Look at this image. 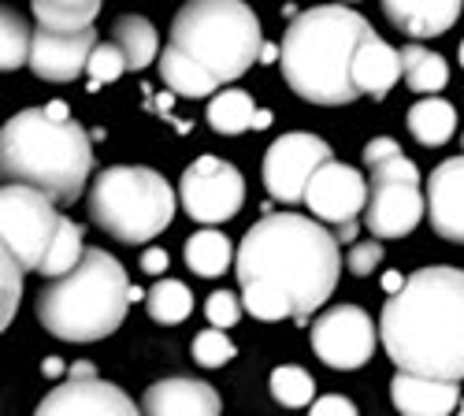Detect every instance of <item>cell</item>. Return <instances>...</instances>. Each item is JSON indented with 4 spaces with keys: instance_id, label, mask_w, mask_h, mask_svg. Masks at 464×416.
I'll return each mask as SVG.
<instances>
[{
    "instance_id": "6da1fadb",
    "label": "cell",
    "mask_w": 464,
    "mask_h": 416,
    "mask_svg": "<svg viewBox=\"0 0 464 416\" xmlns=\"http://www.w3.org/2000/svg\"><path fill=\"white\" fill-rule=\"evenodd\" d=\"M379 338L398 372L423 380H464V272L450 264L412 272L386 297Z\"/></svg>"
},
{
    "instance_id": "7a4b0ae2",
    "label": "cell",
    "mask_w": 464,
    "mask_h": 416,
    "mask_svg": "<svg viewBox=\"0 0 464 416\" xmlns=\"http://www.w3.org/2000/svg\"><path fill=\"white\" fill-rule=\"evenodd\" d=\"M235 272L242 286H272L290 305V320L308 324V316L324 309L338 286L342 253L338 238L320 219L297 212H272L246 231L235 253Z\"/></svg>"
},
{
    "instance_id": "3957f363",
    "label": "cell",
    "mask_w": 464,
    "mask_h": 416,
    "mask_svg": "<svg viewBox=\"0 0 464 416\" xmlns=\"http://www.w3.org/2000/svg\"><path fill=\"white\" fill-rule=\"evenodd\" d=\"M372 23L345 8V5H320L301 12L279 45V67L286 86L308 104H353L361 93L353 86V56L364 37H372Z\"/></svg>"
},
{
    "instance_id": "277c9868",
    "label": "cell",
    "mask_w": 464,
    "mask_h": 416,
    "mask_svg": "<svg viewBox=\"0 0 464 416\" xmlns=\"http://www.w3.org/2000/svg\"><path fill=\"white\" fill-rule=\"evenodd\" d=\"M93 171L90 134L74 120H49L45 108H26L0 127V179L30 186L49 201L71 205L82 198Z\"/></svg>"
},
{
    "instance_id": "5b68a950",
    "label": "cell",
    "mask_w": 464,
    "mask_h": 416,
    "mask_svg": "<svg viewBox=\"0 0 464 416\" xmlns=\"http://www.w3.org/2000/svg\"><path fill=\"white\" fill-rule=\"evenodd\" d=\"M130 309V279L104 249H86L82 260L37 297V320L63 343H101Z\"/></svg>"
},
{
    "instance_id": "8992f818",
    "label": "cell",
    "mask_w": 464,
    "mask_h": 416,
    "mask_svg": "<svg viewBox=\"0 0 464 416\" xmlns=\"http://www.w3.org/2000/svg\"><path fill=\"white\" fill-rule=\"evenodd\" d=\"M168 45L216 86H227L256 63L264 30L246 0H186L171 23Z\"/></svg>"
},
{
    "instance_id": "52a82bcc",
    "label": "cell",
    "mask_w": 464,
    "mask_h": 416,
    "mask_svg": "<svg viewBox=\"0 0 464 416\" xmlns=\"http://www.w3.org/2000/svg\"><path fill=\"white\" fill-rule=\"evenodd\" d=\"M90 219L123 246H145L175 219V190L152 168L115 164L90 186Z\"/></svg>"
},
{
    "instance_id": "ba28073f",
    "label": "cell",
    "mask_w": 464,
    "mask_h": 416,
    "mask_svg": "<svg viewBox=\"0 0 464 416\" xmlns=\"http://www.w3.org/2000/svg\"><path fill=\"white\" fill-rule=\"evenodd\" d=\"M368 205H364V223L375 242L386 238H405L412 235L423 219V194H420V168L398 153L368 168Z\"/></svg>"
},
{
    "instance_id": "9c48e42d",
    "label": "cell",
    "mask_w": 464,
    "mask_h": 416,
    "mask_svg": "<svg viewBox=\"0 0 464 416\" xmlns=\"http://www.w3.org/2000/svg\"><path fill=\"white\" fill-rule=\"evenodd\" d=\"M60 227V212L30 186H0V246L23 272L42 268V256Z\"/></svg>"
},
{
    "instance_id": "30bf717a",
    "label": "cell",
    "mask_w": 464,
    "mask_h": 416,
    "mask_svg": "<svg viewBox=\"0 0 464 416\" xmlns=\"http://www.w3.org/2000/svg\"><path fill=\"white\" fill-rule=\"evenodd\" d=\"M179 198L189 219H198L205 227L235 219L242 201H246V179L235 164H227L219 157H198L179 182Z\"/></svg>"
},
{
    "instance_id": "8fae6325",
    "label": "cell",
    "mask_w": 464,
    "mask_h": 416,
    "mask_svg": "<svg viewBox=\"0 0 464 416\" xmlns=\"http://www.w3.org/2000/svg\"><path fill=\"white\" fill-rule=\"evenodd\" d=\"M331 157V145L308 131H290L272 141V149L264 153V186L267 194L283 205H301L308 179L316 175Z\"/></svg>"
},
{
    "instance_id": "7c38bea8",
    "label": "cell",
    "mask_w": 464,
    "mask_h": 416,
    "mask_svg": "<svg viewBox=\"0 0 464 416\" xmlns=\"http://www.w3.org/2000/svg\"><path fill=\"white\" fill-rule=\"evenodd\" d=\"M313 350L327 368H364L375 353V324L357 305H334L313 324Z\"/></svg>"
},
{
    "instance_id": "4fadbf2b",
    "label": "cell",
    "mask_w": 464,
    "mask_h": 416,
    "mask_svg": "<svg viewBox=\"0 0 464 416\" xmlns=\"http://www.w3.org/2000/svg\"><path fill=\"white\" fill-rule=\"evenodd\" d=\"M301 201L308 205V212L316 219H324L331 227L357 223L364 216V205H368V179L353 164L327 160L324 168H316L313 179H308Z\"/></svg>"
},
{
    "instance_id": "5bb4252c",
    "label": "cell",
    "mask_w": 464,
    "mask_h": 416,
    "mask_svg": "<svg viewBox=\"0 0 464 416\" xmlns=\"http://www.w3.org/2000/svg\"><path fill=\"white\" fill-rule=\"evenodd\" d=\"M97 45V30H45L30 34V71L45 82H74L86 71V60Z\"/></svg>"
},
{
    "instance_id": "9a60e30c",
    "label": "cell",
    "mask_w": 464,
    "mask_h": 416,
    "mask_svg": "<svg viewBox=\"0 0 464 416\" xmlns=\"http://www.w3.org/2000/svg\"><path fill=\"white\" fill-rule=\"evenodd\" d=\"M34 416H141V409L108 380H67L53 387Z\"/></svg>"
},
{
    "instance_id": "2e32d148",
    "label": "cell",
    "mask_w": 464,
    "mask_h": 416,
    "mask_svg": "<svg viewBox=\"0 0 464 416\" xmlns=\"http://www.w3.org/2000/svg\"><path fill=\"white\" fill-rule=\"evenodd\" d=\"M423 216L442 242L464 246V157H450L428 175Z\"/></svg>"
},
{
    "instance_id": "e0dca14e",
    "label": "cell",
    "mask_w": 464,
    "mask_h": 416,
    "mask_svg": "<svg viewBox=\"0 0 464 416\" xmlns=\"http://www.w3.org/2000/svg\"><path fill=\"white\" fill-rule=\"evenodd\" d=\"M141 416H223V401L216 387L175 375V380H160L145 387Z\"/></svg>"
},
{
    "instance_id": "ac0fdd59",
    "label": "cell",
    "mask_w": 464,
    "mask_h": 416,
    "mask_svg": "<svg viewBox=\"0 0 464 416\" xmlns=\"http://www.w3.org/2000/svg\"><path fill=\"white\" fill-rule=\"evenodd\" d=\"M464 0H382V15L412 42L439 37L460 19Z\"/></svg>"
},
{
    "instance_id": "d6986e66",
    "label": "cell",
    "mask_w": 464,
    "mask_h": 416,
    "mask_svg": "<svg viewBox=\"0 0 464 416\" xmlns=\"http://www.w3.org/2000/svg\"><path fill=\"white\" fill-rule=\"evenodd\" d=\"M391 401L401 416H450L460 405V387L398 372L391 380Z\"/></svg>"
},
{
    "instance_id": "ffe728a7",
    "label": "cell",
    "mask_w": 464,
    "mask_h": 416,
    "mask_svg": "<svg viewBox=\"0 0 464 416\" xmlns=\"http://www.w3.org/2000/svg\"><path fill=\"white\" fill-rule=\"evenodd\" d=\"M350 74H353L357 93H368L372 101H382L394 90V82L401 79V56H398V49L386 45L379 34H372L361 42Z\"/></svg>"
},
{
    "instance_id": "44dd1931",
    "label": "cell",
    "mask_w": 464,
    "mask_h": 416,
    "mask_svg": "<svg viewBox=\"0 0 464 416\" xmlns=\"http://www.w3.org/2000/svg\"><path fill=\"white\" fill-rule=\"evenodd\" d=\"M111 45L123 53L127 71H145L160 56V37L145 15H120L111 23Z\"/></svg>"
},
{
    "instance_id": "7402d4cb",
    "label": "cell",
    "mask_w": 464,
    "mask_h": 416,
    "mask_svg": "<svg viewBox=\"0 0 464 416\" xmlns=\"http://www.w3.org/2000/svg\"><path fill=\"white\" fill-rule=\"evenodd\" d=\"M409 134L420 141V145H428V149H439L453 138L457 131V108L442 97H420L412 108H409Z\"/></svg>"
},
{
    "instance_id": "603a6c76",
    "label": "cell",
    "mask_w": 464,
    "mask_h": 416,
    "mask_svg": "<svg viewBox=\"0 0 464 416\" xmlns=\"http://www.w3.org/2000/svg\"><path fill=\"white\" fill-rule=\"evenodd\" d=\"M398 56H401V79L409 82L412 93H420V97H435V93L450 82V63H446L439 53L423 49L420 42L405 45Z\"/></svg>"
},
{
    "instance_id": "cb8c5ba5",
    "label": "cell",
    "mask_w": 464,
    "mask_h": 416,
    "mask_svg": "<svg viewBox=\"0 0 464 416\" xmlns=\"http://www.w3.org/2000/svg\"><path fill=\"white\" fill-rule=\"evenodd\" d=\"M182 256H186V268L193 276L216 279V276H223L230 268V260H235V246H230V238L223 231H212V227H205V231L189 235Z\"/></svg>"
},
{
    "instance_id": "d4e9b609",
    "label": "cell",
    "mask_w": 464,
    "mask_h": 416,
    "mask_svg": "<svg viewBox=\"0 0 464 416\" xmlns=\"http://www.w3.org/2000/svg\"><path fill=\"white\" fill-rule=\"evenodd\" d=\"M104 0H30L37 26L45 30H86L93 26Z\"/></svg>"
},
{
    "instance_id": "484cf974",
    "label": "cell",
    "mask_w": 464,
    "mask_h": 416,
    "mask_svg": "<svg viewBox=\"0 0 464 416\" xmlns=\"http://www.w3.org/2000/svg\"><path fill=\"white\" fill-rule=\"evenodd\" d=\"M253 97L246 90H219L212 101H208V127L216 134H242V131H253Z\"/></svg>"
},
{
    "instance_id": "4316f807",
    "label": "cell",
    "mask_w": 464,
    "mask_h": 416,
    "mask_svg": "<svg viewBox=\"0 0 464 416\" xmlns=\"http://www.w3.org/2000/svg\"><path fill=\"white\" fill-rule=\"evenodd\" d=\"M82 253H86L82 227L74 219H67V216H60V227H56V235H53V242H49V249L42 256V268H37V272L49 276V279H60V276H67L74 264L82 260Z\"/></svg>"
},
{
    "instance_id": "83f0119b",
    "label": "cell",
    "mask_w": 464,
    "mask_h": 416,
    "mask_svg": "<svg viewBox=\"0 0 464 416\" xmlns=\"http://www.w3.org/2000/svg\"><path fill=\"white\" fill-rule=\"evenodd\" d=\"M157 60H160V79H164V86H168L171 93H179V97H212V93L219 90V86L208 79V74H201L186 56H179L171 45H168Z\"/></svg>"
},
{
    "instance_id": "f1b7e54d",
    "label": "cell",
    "mask_w": 464,
    "mask_h": 416,
    "mask_svg": "<svg viewBox=\"0 0 464 416\" xmlns=\"http://www.w3.org/2000/svg\"><path fill=\"white\" fill-rule=\"evenodd\" d=\"M145 309L157 324H182L193 313V294L179 279H160L145 294Z\"/></svg>"
},
{
    "instance_id": "f546056e",
    "label": "cell",
    "mask_w": 464,
    "mask_h": 416,
    "mask_svg": "<svg viewBox=\"0 0 464 416\" xmlns=\"http://www.w3.org/2000/svg\"><path fill=\"white\" fill-rule=\"evenodd\" d=\"M30 26L15 8L0 5V71H15L30 60Z\"/></svg>"
},
{
    "instance_id": "4dcf8cb0",
    "label": "cell",
    "mask_w": 464,
    "mask_h": 416,
    "mask_svg": "<svg viewBox=\"0 0 464 416\" xmlns=\"http://www.w3.org/2000/svg\"><path fill=\"white\" fill-rule=\"evenodd\" d=\"M267 387H272V398L286 409H301L316 401V380L297 364H279L272 372V380H267Z\"/></svg>"
},
{
    "instance_id": "1f68e13d",
    "label": "cell",
    "mask_w": 464,
    "mask_h": 416,
    "mask_svg": "<svg viewBox=\"0 0 464 416\" xmlns=\"http://www.w3.org/2000/svg\"><path fill=\"white\" fill-rule=\"evenodd\" d=\"M242 309L264 324H276V320H290V305L264 283H246L242 286Z\"/></svg>"
},
{
    "instance_id": "d6a6232c",
    "label": "cell",
    "mask_w": 464,
    "mask_h": 416,
    "mask_svg": "<svg viewBox=\"0 0 464 416\" xmlns=\"http://www.w3.org/2000/svg\"><path fill=\"white\" fill-rule=\"evenodd\" d=\"M19 297H23V268L12 260L8 249L0 246V331H5L15 320Z\"/></svg>"
},
{
    "instance_id": "836d02e7",
    "label": "cell",
    "mask_w": 464,
    "mask_h": 416,
    "mask_svg": "<svg viewBox=\"0 0 464 416\" xmlns=\"http://www.w3.org/2000/svg\"><path fill=\"white\" fill-rule=\"evenodd\" d=\"M123 71H127V60L123 53L115 49L111 42H97L90 60H86V74H90V90H101L115 79H123Z\"/></svg>"
},
{
    "instance_id": "e575fe53",
    "label": "cell",
    "mask_w": 464,
    "mask_h": 416,
    "mask_svg": "<svg viewBox=\"0 0 464 416\" xmlns=\"http://www.w3.org/2000/svg\"><path fill=\"white\" fill-rule=\"evenodd\" d=\"M230 357H235V343L227 338V331L208 327L193 338V361L201 368H223V364H230Z\"/></svg>"
},
{
    "instance_id": "d590c367",
    "label": "cell",
    "mask_w": 464,
    "mask_h": 416,
    "mask_svg": "<svg viewBox=\"0 0 464 416\" xmlns=\"http://www.w3.org/2000/svg\"><path fill=\"white\" fill-rule=\"evenodd\" d=\"M205 316H208V327H216V331L235 327V324L242 320V297H238V294H230V290H216V294H208V301H205Z\"/></svg>"
},
{
    "instance_id": "8d00e7d4",
    "label": "cell",
    "mask_w": 464,
    "mask_h": 416,
    "mask_svg": "<svg viewBox=\"0 0 464 416\" xmlns=\"http://www.w3.org/2000/svg\"><path fill=\"white\" fill-rule=\"evenodd\" d=\"M382 264V242H375V238H368V242H353L350 246V256H345V268H350L353 276H372L375 268Z\"/></svg>"
},
{
    "instance_id": "74e56055",
    "label": "cell",
    "mask_w": 464,
    "mask_h": 416,
    "mask_svg": "<svg viewBox=\"0 0 464 416\" xmlns=\"http://www.w3.org/2000/svg\"><path fill=\"white\" fill-rule=\"evenodd\" d=\"M308 416H357V405L350 398H342V394H324V398L313 401Z\"/></svg>"
},
{
    "instance_id": "f35d334b",
    "label": "cell",
    "mask_w": 464,
    "mask_h": 416,
    "mask_svg": "<svg viewBox=\"0 0 464 416\" xmlns=\"http://www.w3.org/2000/svg\"><path fill=\"white\" fill-rule=\"evenodd\" d=\"M398 153H401V145H398L394 138H372V141L364 145V164L375 168V164L391 160V157H398Z\"/></svg>"
},
{
    "instance_id": "ab89813d",
    "label": "cell",
    "mask_w": 464,
    "mask_h": 416,
    "mask_svg": "<svg viewBox=\"0 0 464 416\" xmlns=\"http://www.w3.org/2000/svg\"><path fill=\"white\" fill-rule=\"evenodd\" d=\"M141 272H149V276H164V272H168V253L157 249V246L145 249V253H141Z\"/></svg>"
},
{
    "instance_id": "60d3db41",
    "label": "cell",
    "mask_w": 464,
    "mask_h": 416,
    "mask_svg": "<svg viewBox=\"0 0 464 416\" xmlns=\"http://www.w3.org/2000/svg\"><path fill=\"white\" fill-rule=\"evenodd\" d=\"M93 375H97V372H93V364L79 361V364H74V368H71V375H67V380H93Z\"/></svg>"
},
{
    "instance_id": "b9f144b4",
    "label": "cell",
    "mask_w": 464,
    "mask_h": 416,
    "mask_svg": "<svg viewBox=\"0 0 464 416\" xmlns=\"http://www.w3.org/2000/svg\"><path fill=\"white\" fill-rule=\"evenodd\" d=\"M401 283H405V279H401L398 272H386V276H382V290H386V294H398Z\"/></svg>"
},
{
    "instance_id": "7bdbcfd3",
    "label": "cell",
    "mask_w": 464,
    "mask_h": 416,
    "mask_svg": "<svg viewBox=\"0 0 464 416\" xmlns=\"http://www.w3.org/2000/svg\"><path fill=\"white\" fill-rule=\"evenodd\" d=\"M264 127H272V111L256 108V111H253V131H264Z\"/></svg>"
},
{
    "instance_id": "ee69618b",
    "label": "cell",
    "mask_w": 464,
    "mask_h": 416,
    "mask_svg": "<svg viewBox=\"0 0 464 416\" xmlns=\"http://www.w3.org/2000/svg\"><path fill=\"white\" fill-rule=\"evenodd\" d=\"M260 63H272V60H279V49L276 45H260V56H256Z\"/></svg>"
},
{
    "instance_id": "f6af8a7d",
    "label": "cell",
    "mask_w": 464,
    "mask_h": 416,
    "mask_svg": "<svg viewBox=\"0 0 464 416\" xmlns=\"http://www.w3.org/2000/svg\"><path fill=\"white\" fill-rule=\"evenodd\" d=\"M45 375H53V380H56V375H63V361L49 357V361H45Z\"/></svg>"
},
{
    "instance_id": "bcb514c9",
    "label": "cell",
    "mask_w": 464,
    "mask_h": 416,
    "mask_svg": "<svg viewBox=\"0 0 464 416\" xmlns=\"http://www.w3.org/2000/svg\"><path fill=\"white\" fill-rule=\"evenodd\" d=\"M457 60H460V67H464V42H460V53H457Z\"/></svg>"
},
{
    "instance_id": "7dc6e473",
    "label": "cell",
    "mask_w": 464,
    "mask_h": 416,
    "mask_svg": "<svg viewBox=\"0 0 464 416\" xmlns=\"http://www.w3.org/2000/svg\"><path fill=\"white\" fill-rule=\"evenodd\" d=\"M457 416H464V398H460V405H457Z\"/></svg>"
},
{
    "instance_id": "c3c4849f",
    "label": "cell",
    "mask_w": 464,
    "mask_h": 416,
    "mask_svg": "<svg viewBox=\"0 0 464 416\" xmlns=\"http://www.w3.org/2000/svg\"><path fill=\"white\" fill-rule=\"evenodd\" d=\"M342 5H353V0H342Z\"/></svg>"
}]
</instances>
